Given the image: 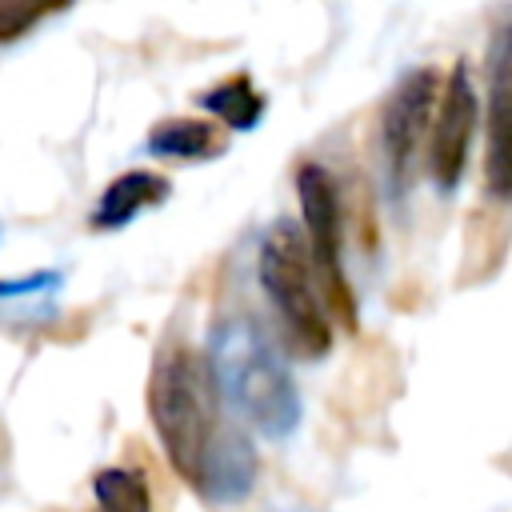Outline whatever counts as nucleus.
Returning a JSON list of instances; mask_svg holds the SVG:
<instances>
[{
	"instance_id": "1",
	"label": "nucleus",
	"mask_w": 512,
	"mask_h": 512,
	"mask_svg": "<svg viewBox=\"0 0 512 512\" xmlns=\"http://www.w3.org/2000/svg\"><path fill=\"white\" fill-rule=\"evenodd\" d=\"M148 416L176 476L208 504H236L252 492V440L224 412L204 356L184 344H172L156 356L148 380Z\"/></svg>"
},
{
	"instance_id": "2",
	"label": "nucleus",
	"mask_w": 512,
	"mask_h": 512,
	"mask_svg": "<svg viewBox=\"0 0 512 512\" xmlns=\"http://www.w3.org/2000/svg\"><path fill=\"white\" fill-rule=\"evenodd\" d=\"M220 400L260 436L284 440L300 428V392L268 328L252 316H224L204 352Z\"/></svg>"
},
{
	"instance_id": "3",
	"label": "nucleus",
	"mask_w": 512,
	"mask_h": 512,
	"mask_svg": "<svg viewBox=\"0 0 512 512\" xmlns=\"http://www.w3.org/2000/svg\"><path fill=\"white\" fill-rule=\"evenodd\" d=\"M260 284L280 320L284 344L304 360L324 356L332 348V324L308 260L304 232L292 220H276L268 228L260 244Z\"/></svg>"
},
{
	"instance_id": "4",
	"label": "nucleus",
	"mask_w": 512,
	"mask_h": 512,
	"mask_svg": "<svg viewBox=\"0 0 512 512\" xmlns=\"http://www.w3.org/2000/svg\"><path fill=\"white\" fill-rule=\"evenodd\" d=\"M296 196H300V216H304L300 232L308 244L320 296L344 328H356V300H352V284L344 272V212H340V192H336L332 172L324 164H300Z\"/></svg>"
},
{
	"instance_id": "5",
	"label": "nucleus",
	"mask_w": 512,
	"mask_h": 512,
	"mask_svg": "<svg viewBox=\"0 0 512 512\" xmlns=\"http://www.w3.org/2000/svg\"><path fill=\"white\" fill-rule=\"evenodd\" d=\"M480 128V92L472 84V72L464 60L452 64L448 76H440V92H436V108H432V148H428V164H432V180L440 192H452L464 176L472 140Z\"/></svg>"
},
{
	"instance_id": "6",
	"label": "nucleus",
	"mask_w": 512,
	"mask_h": 512,
	"mask_svg": "<svg viewBox=\"0 0 512 512\" xmlns=\"http://www.w3.org/2000/svg\"><path fill=\"white\" fill-rule=\"evenodd\" d=\"M436 92H440V72L436 68H412L396 80V88L388 92V100L380 108V156H384L392 188L408 184L416 148L432 124Z\"/></svg>"
},
{
	"instance_id": "7",
	"label": "nucleus",
	"mask_w": 512,
	"mask_h": 512,
	"mask_svg": "<svg viewBox=\"0 0 512 512\" xmlns=\"http://www.w3.org/2000/svg\"><path fill=\"white\" fill-rule=\"evenodd\" d=\"M512 188L508 160V36L496 32L492 44V76H488V192L504 200Z\"/></svg>"
},
{
	"instance_id": "8",
	"label": "nucleus",
	"mask_w": 512,
	"mask_h": 512,
	"mask_svg": "<svg viewBox=\"0 0 512 512\" xmlns=\"http://www.w3.org/2000/svg\"><path fill=\"white\" fill-rule=\"evenodd\" d=\"M168 192H172V184H168L160 172L132 168V172L116 176V180L104 188V196H100V204H96V212H92V228H124V224H132L144 208L164 204Z\"/></svg>"
},
{
	"instance_id": "9",
	"label": "nucleus",
	"mask_w": 512,
	"mask_h": 512,
	"mask_svg": "<svg viewBox=\"0 0 512 512\" xmlns=\"http://www.w3.org/2000/svg\"><path fill=\"white\" fill-rule=\"evenodd\" d=\"M224 132L200 116H172L148 132V152L164 160H208L224 152Z\"/></svg>"
},
{
	"instance_id": "10",
	"label": "nucleus",
	"mask_w": 512,
	"mask_h": 512,
	"mask_svg": "<svg viewBox=\"0 0 512 512\" xmlns=\"http://www.w3.org/2000/svg\"><path fill=\"white\" fill-rule=\"evenodd\" d=\"M200 108L212 112L216 120H224L236 132H252L264 116V96L256 92L252 76L240 72V76H228V80L212 84L208 92H200Z\"/></svg>"
},
{
	"instance_id": "11",
	"label": "nucleus",
	"mask_w": 512,
	"mask_h": 512,
	"mask_svg": "<svg viewBox=\"0 0 512 512\" xmlns=\"http://www.w3.org/2000/svg\"><path fill=\"white\" fill-rule=\"evenodd\" d=\"M96 504L104 512H152V496L140 472L132 468H104L92 476Z\"/></svg>"
},
{
	"instance_id": "12",
	"label": "nucleus",
	"mask_w": 512,
	"mask_h": 512,
	"mask_svg": "<svg viewBox=\"0 0 512 512\" xmlns=\"http://www.w3.org/2000/svg\"><path fill=\"white\" fill-rule=\"evenodd\" d=\"M72 4L76 0H0V44L28 36L36 24H44L48 16H56Z\"/></svg>"
},
{
	"instance_id": "13",
	"label": "nucleus",
	"mask_w": 512,
	"mask_h": 512,
	"mask_svg": "<svg viewBox=\"0 0 512 512\" xmlns=\"http://www.w3.org/2000/svg\"><path fill=\"white\" fill-rule=\"evenodd\" d=\"M60 284V272H32V276H16V280H0V300L8 296H28V292H44V288H56Z\"/></svg>"
},
{
	"instance_id": "14",
	"label": "nucleus",
	"mask_w": 512,
	"mask_h": 512,
	"mask_svg": "<svg viewBox=\"0 0 512 512\" xmlns=\"http://www.w3.org/2000/svg\"><path fill=\"white\" fill-rule=\"evenodd\" d=\"M280 512H312V508H280Z\"/></svg>"
}]
</instances>
